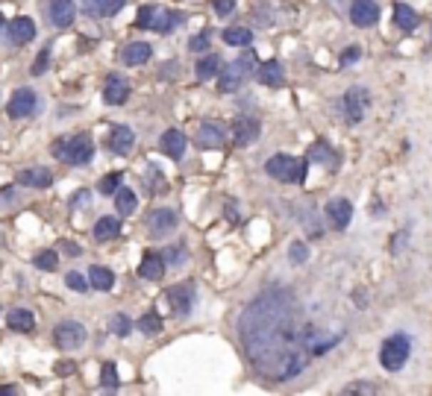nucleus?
<instances>
[{
  "label": "nucleus",
  "mask_w": 432,
  "mask_h": 396,
  "mask_svg": "<svg viewBox=\"0 0 432 396\" xmlns=\"http://www.w3.org/2000/svg\"><path fill=\"white\" fill-rule=\"evenodd\" d=\"M238 335L259 376L288 382L303 373L312 355L332 350L344 332L321 338L324 332L303 317L297 296L285 288H271L245 308L238 320Z\"/></svg>",
  "instance_id": "obj_1"
},
{
  "label": "nucleus",
  "mask_w": 432,
  "mask_h": 396,
  "mask_svg": "<svg viewBox=\"0 0 432 396\" xmlns=\"http://www.w3.org/2000/svg\"><path fill=\"white\" fill-rule=\"evenodd\" d=\"M268 177L285 185H303L306 182V173H309V159H297V156H285L277 153L265 162Z\"/></svg>",
  "instance_id": "obj_2"
},
{
  "label": "nucleus",
  "mask_w": 432,
  "mask_h": 396,
  "mask_svg": "<svg viewBox=\"0 0 432 396\" xmlns=\"http://www.w3.org/2000/svg\"><path fill=\"white\" fill-rule=\"evenodd\" d=\"M53 156L62 159L65 165H88L91 156H94V144H91V135L88 132H77V135H68V138H59L53 144Z\"/></svg>",
  "instance_id": "obj_3"
},
{
  "label": "nucleus",
  "mask_w": 432,
  "mask_h": 396,
  "mask_svg": "<svg viewBox=\"0 0 432 396\" xmlns=\"http://www.w3.org/2000/svg\"><path fill=\"white\" fill-rule=\"evenodd\" d=\"M253 68H256V53H253V51H245L242 59H235V62H230L227 68H221V73H218V88H221L224 94L238 91V88H242V83L253 73Z\"/></svg>",
  "instance_id": "obj_4"
},
{
  "label": "nucleus",
  "mask_w": 432,
  "mask_h": 396,
  "mask_svg": "<svg viewBox=\"0 0 432 396\" xmlns=\"http://www.w3.org/2000/svg\"><path fill=\"white\" fill-rule=\"evenodd\" d=\"M409 355H412V338L406 332H397V335H391L386 343H382L379 364L394 373V370H400L406 361H409Z\"/></svg>",
  "instance_id": "obj_5"
},
{
  "label": "nucleus",
  "mask_w": 432,
  "mask_h": 396,
  "mask_svg": "<svg viewBox=\"0 0 432 396\" xmlns=\"http://www.w3.org/2000/svg\"><path fill=\"white\" fill-rule=\"evenodd\" d=\"M368 106H371V94H368V88H362V85H353L344 97H341V112H344V120L347 123H362V118H365V112H368Z\"/></svg>",
  "instance_id": "obj_6"
},
{
  "label": "nucleus",
  "mask_w": 432,
  "mask_h": 396,
  "mask_svg": "<svg viewBox=\"0 0 432 396\" xmlns=\"http://www.w3.org/2000/svg\"><path fill=\"white\" fill-rule=\"evenodd\" d=\"M195 300H197V288L191 282H182V285H174L165 291V303L177 317H185L191 308H195Z\"/></svg>",
  "instance_id": "obj_7"
},
{
  "label": "nucleus",
  "mask_w": 432,
  "mask_h": 396,
  "mask_svg": "<svg viewBox=\"0 0 432 396\" xmlns=\"http://www.w3.org/2000/svg\"><path fill=\"white\" fill-rule=\"evenodd\" d=\"M53 340L59 350L71 353V350H77V346L86 343V326L77 323V320H62V323L53 329Z\"/></svg>",
  "instance_id": "obj_8"
},
{
  "label": "nucleus",
  "mask_w": 432,
  "mask_h": 396,
  "mask_svg": "<svg viewBox=\"0 0 432 396\" xmlns=\"http://www.w3.org/2000/svg\"><path fill=\"white\" fill-rule=\"evenodd\" d=\"M324 212H326L329 226H332V229H339V232H344V229L350 226V220H353V203H350V200H344V197H332Z\"/></svg>",
  "instance_id": "obj_9"
},
{
  "label": "nucleus",
  "mask_w": 432,
  "mask_h": 396,
  "mask_svg": "<svg viewBox=\"0 0 432 396\" xmlns=\"http://www.w3.org/2000/svg\"><path fill=\"white\" fill-rule=\"evenodd\" d=\"M36 109H38V97L30 88H18L6 103L9 118H30V115H36Z\"/></svg>",
  "instance_id": "obj_10"
},
{
  "label": "nucleus",
  "mask_w": 432,
  "mask_h": 396,
  "mask_svg": "<svg viewBox=\"0 0 432 396\" xmlns=\"http://www.w3.org/2000/svg\"><path fill=\"white\" fill-rule=\"evenodd\" d=\"M350 21L356 27H374L379 21V4L376 0H356L350 6Z\"/></svg>",
  "instance_id": "obj_11"
},
{
  "label": "nucleus",
  "mask_w": 432,
  "mask_h": 396,
  "mask_svg": "<svg viewBox=\"0 0 432 396\" xmlns=\"http://www.w3.org/2000/svg\"><path fill=\"white\" fill-rule=\"evenodd\" d=\"M259 132H262V127L256 118H235V123H232V141L238 147H250L259 138Z\"/></svg>",
  "instance_id": "obj_12"
},
{
  "label": "nucleus",
  "mask_w": 432,
  "mask_h": 396,
  "mask_svg": "<svg viewBox=\"0 0 432 396\" xmlns=\"http://www.w3.org/2000/svg\"><path fill=\"white\" fill-rule=\"evenodd\" d=\"M185 144H188V138L180 132V130H165L162 132V138H159V150L168 156V159H182L185 156Z\"/></svg>",
  "instance_id": "obj_13"
},
{
  "label": "nucleus",
  "mask_w": 432,
  "mask_h": 396,
  "mask_svg": "<svg viewBox=\"0 0 432 396\" xmlns=\"http://www.w3.org/2000/svg\"><path fill=\"white\" fill-rule=\"evenodd\" d=\"M127 97H130V83L121 77V73H112V77L106 80V85H103V100L109 106H121V103H127Z\"/></svg>",
  "instance_id": "obj_14"
},
{
  "label": "nucleus",
  "mask_w": 432,
  "mask_h": 396,
  "mask_svg": "<svg viewBox=\"0 0 432 396\" xmlns=\"http://www.w3.org/2000/svg\"><path fill=\"white\" fill-rule=\"evenodd\" d=\"M74 15H77V6H74V0H53L51 6H47V18L53 21V27L65 30L74 24Z\"/></svg>",
  "instance_id": "obj_15"
},
{
  "label": "nucleus",
  "mask_w": 432,
  "mask_h": 396,
  "mask_svg": "<svg viewBox=\"0 0 432 396\" xmlns=\"http://www.w3.org/2000/svg\"><path fill=\"white\" fill-rule=\"evenodd\" d=\"M185 21L182 12H174V9H153V18H150V30L168 36V33H174L180 24Z\"/></svg>",
  "instance_id": "obj_16"
},
{
  "label": "nucleus",
  "mask_w": 432,
  "mask_h": 396,
  "mask_svg": "<svg viewBox=\"0 0 432 396\" xmlns=\"http://www.w3.org/2000/svg\"><path fill=\"white\" fill-rule=\"evenodd\" d=\"M256 80L268 88H282L285 85V73H282V65L277 59H268L256 68Z\"/></svg>",
  "instance_id": "obj_17"
},
{
  "label": "nucleus",
  "mask_w": 432,
  "mask_h": 396,
  "mask_svg": "<svg viewBox=\"0 0 432 396\" xmlns=\"http://www.w3.org/2000/svg\"><path fill=\"white\" fill-rule=\"evenodd\" d=\"M138 276L141 279H150V282H159L165 276V259H162V253H153V250L144 253L141 264H138Z\"/></svg>",
  "instance_id": "obj_18"
},
{
  "label": "nucleus",
  "mask_w": 432,
  "mask_h": 396,
  "mask_svg": "<svg viewBox=\"0 0 432 396\" xmlns=\"http://www.w3.org/2000/svg\"><path fill=\"white\" fill-rule=\"evenodd\" d=\"M6 33H9V41L12 44H27V41H33L36 38V24L30 21V18H15V21H9V27H6Z\"/></svg>",
  "instance_id": "obj_19"
},
{
  "label": "nucleus",
  "mask_w": 432,
  "mask_h": 396,
  "mask_svg": "<svg viewBox=\"0 0 432 396\" xmlns=\"http://www.w3.org/2000/svg\"><path fill=\"white\" fill-rule=\"evenodd\" d=\"M394 27H400V33H415L421 27V15L400 0V4H394Z\"/></svg>",
  "instance_id": "obj_20"
},
{
  "label": "nucleus",
  "mask_w": 432,
  "mask_h": 396,
  "mask_svg": "<svg viewBox=\"0 0 432 396\" xmlns=\"http://www.w3.org/2000/svg\"><path fill=\"white\" fill-rule=\"evenodd\" d=\"M15 179L27 188H47L53 182V173H51V167H27V170H18Z\"/></svg>",
  "instance_id": "obj_21"
},
{
  "label": "nucleus",
  "mask_w": 432,
  "mask_h": 396,
  "mask_svg": "<svg viewBox=\"0 0 432 396\" xmlns=\"http://www.w3.org/2000/svg\"><path fill=\"white\" fill-rule=\"evenodd\" d=\"M177 214L171 212V209H156L150 217H148V226H150V232L153 235H168V232H174L177 229Z\"/></svg>",
  "instance_id": "obj_22"
},
{
  "label": "nucleus",
  "mask_w": 432,
  "mask_h": 396,
  "mask_svg": "<svg viewBox=\"0 0 432 396\" xmlns=\"http://www.w3.org/2000/svg\"><path fill=\"white\" fill-rule=\"evenodd\" d=\"M150 56H153V47H150L148 41H133V44H127L124 51H121V62H124V65H130V68L144 65Z\"/></svg>",
  "instance_id": "obj_23"
},
{
  "label": "nucleus",
  "mask_w": 432,
  "mask_h": 396,
  "mask_svg": "<svg viewBox=\"0 0 432 396\" xmlns=\"http://www.w3.org/2000/svg\"><path fill=\"white\" fill-rule=\"evenodd\" d=\"M127 0H86V15L88 18H112L124 9Z\"/></svg>",
  "instance_id": "obj_24"
},
{
  "label": "nucleus",
  "mask_w": 432,
  "mask_h": 396,
  "mask_svg": "<svg viewBox=\"0 0 432 396\" xmlns=\"http://www.w3.org/2000/svg\"><path fill=\"white\" fill-rule=\"evenodd\" d=\"M306 159H309V162H321V165H324V167H329V170H335V167H339V162H341V159H339V153H335L326 141H315V144H312Z\"/></svg>",
  "instance_id": "obj_25"
},
{
  "label": "nucleus",
  "mask_w": 432,
  "mask_h": 396,
  "mask_svg": "<svg viewBox=\"0 0 432 396\" xmlns=\"http://www.w3.org/2000/svg\"><path fill=\"white\" fill-rule=\"evenodd\" d=\"M133 144H135V135L130 127H115L112 135H109V150L118 153V156H127L133 150Z\"/></svg>",
  "instance_id": "obj_26"
},
{
  "label": "nucleus",
  "mask_w": 432,
  "mask_h": 396,
  "mask_svg": "<svg viewBox=\"0 0 432 396\" xmlns=\"http://www.w3.org/2000/svg\"><path fill=\"white\" fill-rule=\"evenodd\" d=\"M197 144L203 147V150H215V147H224V130L218 127V123L206 120L203 127L197 130Z\"/></svg>",
  "instance_id": "obj_27"
},
{
  "label": "nucleus",
  "mask_w": 432,
  "mask_h": 396,
  "mask_svg": "<svg viewBox=\"0 0 432 396\" xmlns=\"http://www.w3.org/2000/svg\"><path fill=\"white\" fill-rule=\"evenodd\" d=\"M6 326H9L12 332H33V329H36V317H33V311H27V308H12V311L6 314Z\"/></svg>",
  "instance_id": "obj_28"
},
{
  "label": "nucleus",
  "mask_w": 432,
  "mask_h": 396,
  "mask_svg": "<svg viewBox=\"0 0 432 396\" xmlns=\"http://www.w3.org/2000/svg\"><path fill=\"white\" fill-rule=\"evenodd\" d=\"M221 68H224V62H221V56L218 53H206L200 62H197V80H215V77H218V73H221Z\"/></svg>",
  "instance_id": "obj_29"
},
{
  "label": "nucleus",
  "mask_w": 432,
  "mask_h": 396,
  "mask_svg": "<svg viewBox=\"0 0 432 396\" xmlns=\"http://www.w3.org/2000/svg\"><path fill=\"white\" fill-rule=\"evenodd\" d=\"M121 235V220L118 217H101L98 224H94V238L98 241H112Z\"/></svg>",
  "instance_id": "obj_30"
},
{
  "label": "nucleus",
  "mask_w": 432,
  "mask_h": 396,
  "mask_svg": "<svg viewBox=\"0 0 432 396\" xmlns=\"http://www.w3.org/2000/svg\"><path fill=\"white\" fill-rule=\"evenodd\" d=\"M112 197H115V212H118V214H133V212H135V206H138L135 194H133L130 188H124V185L118 188Z\"/></svg>",
  "instance_id": "obj_31"
},
{
  "label": "nucleus",
  "mask_w": 432,
  "mask_h": 396,
  "mask_svg": "<svg viewBox=\"0 0 432 396\" xmlns=\"http://www.w3.org/2000/svg\"><path fill=\"white\" fill-rule=\"evenodd\" d=\"M88 282H91V288H98V291H112L115 273H112V270H106V267H98V264H94V267L88 270Z\"/></svg>",
  "instance_id": "obj_32"
},
{
  "label": "nucleus",
  "mask_w": 432,
  "mask_h": 396,
  "mask_svg": "<svg viewBox=\"0 0 432 396\" xmlns=\"http://www.w3.org/2000/svg\"><path fill=\"white\" fill-rule=\"evenodd\" d=\"M224 41L232 47H250L253 33L247 27H230V30H224Z\"/></svg>",
  "instance_id": "obj_33"
},
{
  "label": "nucleus",
  "mask_w": 432,
  "mask_h": 396,
  "mask_svg": "<svg viewBox=\"0 0 432 396\" xmlns=\"http://www.w3.org/2000/svg\"><path fill=\"white\" fill-rule=\"evenodd\" d=\"M33 264H36L38 270H51V273H53V270L59 267V256H56L53 250H38L36 259H33Z\"/></svg>",
  "instance_id": "obj_34"
},
{
  "label": "nucleus",
  "mask_w": 432,
  "mask_h": 396,
  "mask_svg": "<svg viewBox=\"0 0 432 396\" xmlns=\"http://www.w3.org/2000/svg\"><path fill=\"white\" fill-rule=\"evenodd\" d=\"M138 329L144 332V335H159L162 332V317L159 314H153V311H148V314H144L141 320H138Z\"/></svg>",
  "instance_id": "obj_35"
},
{
  "label": "nucleus",
  "mask_w": 432,
  "mask_h": 396,
  "mask_svg": "<svg viewBox=\"0 0 432 396\" xmlns=\"http://www.w3.org/2000/svg\"><path fill=\"white\" fill-rule=\"evenodd\" d=\"M109 332H112V335H118V338H127V335L133 332L130 317H127V314H115V317L109 320Z\"/></svg>",
  "instance_id": "obj_36"
},
{
  "label": "nucleus",
  "mask_w": 432,
  "mask_h": 396,
  "mask_svg": "<svg viewBox=\"0 0 432 396\" xmlns=\"http://www.w3.org/2000/svg\"><path fill=\"white\" fill-rule=\"evenodd\" d=\"M121 182H124L121 173H106V177L101 179V185H98V191H101V194H106V197H112L118 188H121Z\"/></svg>",
  "instance_id": "obj_37"
},
{
  "label": "nucleus",
  "mask_w": 432,
  "mask_h": 396,
  "mask_svg": "<svg viewBox=\"0 0 432 396\" xmlns=\"http://www.w3.org/2000/svg\"><path fill=\"white\" fill-rule=\"evenodd\" d=\"M288 259H292V264H306L309 259V246L303 241H294L292 246H288Z\"/></svg>",
  "instance_id": "obj_38"
},
{
  "label": "nucleus",
  "mask_w": 432,
  "mask_h": 396,
  "mask_svg": "<svg viewBox=\"0 0 432 396\" xmlns=\"http://www.w3.org/2000/svg\"><path fill=\"white\" fill-rule=\"evenodd\" d=\"M101 382H103V387H109V390H115L118 385H121V382H118V370H115V364H112V361H106V364H103Z\"/></svg>",
  "instance_id": "obj_39"
},
{
  "label": "nucleus",
  "mask_w": 432,
  "mask_h": 396,
  "mask_svg": "<svg viewBox=\"0 0 432 396\" xmlns=\"http://www.w3.org/2000/svg\"><path fill=\"white\" fill-rule=\"evenodd\" d=\"M153 9H156V6H141V9H138V15H135V27H138V30H150Z\"/></svg>",
  "instance_id": "obj_40"
},
{
  "label": "nucleus",
  "mask_w": 432,
  "mask_h": 396,
  "mask_svg": "<svg viewBox=\"0 0 432 396\" xmlns=\"http://www.w3.org/2000/svg\"><path fill=\"white\" fill-rule=\"evenodd\" d=\"M359 59H362V47H356V44H353V47H347V51H344V53L339 56L341 68H347V65H356Z\"/></svg>",
  "instance_id": "obj_41"
},
{
  "label": "nucleus",
  "mask_w": 432,
  "mask_h": 396,
  "mask_svg": "<svg viewBox=\"0 0 432 396\" xmlns=\"http://www.w3.org/2000/svg\"><path fill=\"white\" fill-rule=\"evenodd\" d=\"M65 285H68L71 291H77V293H86V291H88V282H86L80 273H68V276H65Z\"/></svg>",
  "instance_id": "obj_42"
},
{
  "label": "nucleus",
  "mask_w": 432,
  "mask_h": 396,
  "mask_svg": "<svg viewBox=\"0 0 432 396\" xmlns=\"http://www.w3.org/2000/svg\"><path fill=\"white\" fill-rule=\"evenodd\" d=\"M47 62H51V44L41 47V53H38V59H36V65H33V73H36V77H41V73H44Z\"/></svg>",
  "instance_id": "obj_43"
},
{
  "label": "nucleus",
  "mask_w": 432,
  "mask_h": 396,
  "mask_svg": "<svg viewBox=\"0 0 432 396\" xmlns=\"http://www.w3.org/2000/svg\"><path fill=\"white\" fill-rule=\"evenodd\" d=\"M162 259L165 261H171V264H182L185 261V250H182V246H171V250H168V253H162Z\"/></svg>",
  "instance_id": "obj_44"
},
{
  "label": "nucleus",
  "mask_w": 432,
  "mask_h": 396,
  "mask_svg": "<svg viewBox=\"0 0 432 396\" xmlns=\"http://www.w3.org/2000/svg\"><path fill=\"white\" fill-rule=\"evenodd\" d=\"M188 47H191V51H209V30H203L200 36L191 38V41H188Z\"/></svg>",
  "instance_id": "obj_45"
},
{
  "label": "nucleus",
  "mask_w": 432,
  "mask_h": 396,
  "mask_svg": "<svg viewBox=\"0 0 432 396\" xmlns=\"http://www.w3.org/2000/svg\"><path fill=\"white\" fill-rule=\"evenodd\" d=\"M212 6H215V12H218L221 18H227L235 9V0H212Z\"/></svg>",
  "instance_id": "obj_46"
},
{
  "label": "nucleus",
  "mask_w": 432,
  "mask_h": 396,
  "mask_svg": "<svg viewBox=\"0 0 432 396\" xmlns=\"http://www.w3.org/2000/svg\"><path fill=\"white\" fill-rule=\"evenodd\" d=\"M374 390H376V387L368 385V382H353V385L344 387V393H374Z\"/></svg>",
  "instance_id": "obj_47"
},
{
  "label": "nucleus",
  "mask_w": 432,
  "mask_h": 396,
  "mask_svg": "<svg viewBox=\"0 0 432 396\" xmlns=\"http://www.w3.org/2000/svg\"><path fill=\"white\" fill-rule=\"evenodd\" d=\"M406 238H409V229H403V232H397V235H394L391 253H400V250H403V246H406Z\"/></svg>",
  "instance_id": "obj_48"
},
{
  "label": "nucleus",
  "mask_w": 432,
  "mask_h": 396,
  "mask_svg": "<svg viewBox=\"0 0 432 396\" xmlns=\"http://www.w3.org/2000/svg\"><path fill=\"white\" fill-rule=\"evenodd\" d=\"M62 250H65L68 256H80V253H83V246H80V244H71V241H65V244H62Z\"/></svg>",
  "instance_id": "obj_49"
},
{
  "label": "nucleus",
  "mask_w": 432,
  "mask_h": 396,
  "mask_svg": "<svg viewBox=\"0 0 432 396\" xmlns=\"http://www.w3.org/2000/svg\"><path fill=\"white\" fill-rule=\"evenodd\" d=\"M9 200H12V185L0 188V206H4V203H9Z\"/></svg>",
  "instance_id": "obj_50"
},
{
  "label": "nucleus",
  "mask_w": 432,
  "mask_h": 396,
  "mask_svg": "<svg viewBox=\"0 0 432 396\" xmlns=\"http://www.w3.org/2000/svg\"><path fill=\"white\" fill-rule=\"evenodd\" d=\"M0 393H15V387H12V385H6V387H0Z\"/></svg>",
  "instance_id": "obj_51"
},
{
  "label": "nucleus",
  "mask_w": 432,
  "mask_h": 396,
  "mask_svg": "<svg viewBox=\"0 0 432 396\" xmlns=\"http://www.w3.org/2000/svg\"><path fill=\"white\" fill-rule=\"evenodd\" d=\"M4 24H6V21H4V15H0V30H4Z\"/></svg>",
  "instance_id": "obj_52"
}]
</instances>
